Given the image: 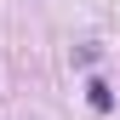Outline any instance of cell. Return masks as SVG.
<instances>
[{"instance_id": "1", "label": "cell", "mask_w": 120, "mask_h": 120, "mask_svg": "<svg viewBox=\"0 0 120 120\" xmlns=\"http://www.w3.org/2000/svg\"><path fill=\"white\" fill-rule=\"evenodd\" d=\"M86 103H92L97 114H109V109H114V92H109L103 80H86Z\"/></svg>"}]
</instances>
